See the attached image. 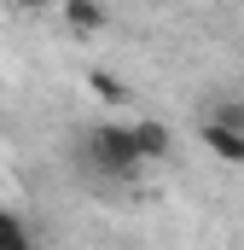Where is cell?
I'll list each match as a JSON object with an SVG mask.
<instances>
[{
  "label": "cell",
  "instance_id": "6da1fadb",
  "mask_svg": "<svg viewBox=\"0 0 244 250\" xmlns=\"http://www.w3.org/2000/svg\"><path fill=\"white\" fill-rule=\"evenodd\" d=\"M87 163L105 175V181H134L140 175V140H134V123H99L87 128Z\"/></svg>",
  "mask_w": 244,
  "mask_h": 250
},
{
  "label": "cell",
  "instance_id": "7a4b0ae2",
  "mask_svg": "<svg viewBox=\"0 0 244 250\" xmlns=\"http://www.w3.org/2000/svg\"><path fill=\"white\" fill-rule=\"evenodd\" d=\"M203 146H209V157H221V163H233V169L244 163V134H233V128L203 123Z\"/></svg>",
  "mask_w": 244,
  "mask_h": 250
},
{
  "label": "cell",
  "instance_id": "3957f363",
  "mask_svg": "<svg viewBox=\"0 0 244 250\" xmlns=\"http://www.w3.org/2000/svg\"><path fill=\"white\" fill-rule=\"evenodd\" d=\"M134 140H140V157H145V163L169 157V128H163V123H151V117H145V123H134Z\"/></svg>",
  "mask_w": 244,
  "mask_h": 250
},
{
  "label": "cell",
  "instance_id": "277c9868",
  "mask_svg": "<svg viewBox=\"0 0 244 250\" xmlns=\"http://www.w3.org/2000/svg\"><path fill=\"white\" fill-rule=\"evenodd\" d=\"M64 23H70L76 35H93V29H105V6H93V0H70V6H64Z\"/></svg>",
  "mask_w": 244,
  "mask_h": 250
},
{
  "label": "cell",
  "instance_id": "5b68a950",
  "mask_svg": "<svg viewBox=\"0 0 244 250\" xmlns=\"http://www.w3.org/2000/svg\"><path fill=\"white\" fill-rule=\"evenodd\" d=\"M0 250H29V233L12 209H0Z\"/></svg>",
  "mask_w": 244,
  "mask_h": 250
},
{
  "label": "cell",
  "instance_id": "8992f818",
  "mask_svg": "<svg viewBox=\"0 0 244 250\" xmlns=\"http://www.w3.org/2000/svg\"><path fill=\"white\" fill-rule=\"evenodd\" d=\"M209 123H215V128H233V134H244V99H221V105L209 111Z\"/></svg>",
  "mask_w": 244,
  "mask_h": 250
},
{
  "label": "cell",
  "instance_id": "52a82bcc",
  "mask_svg": "<svg viewBox=\"0 0 244 250\" xmlns=\"http://www.w3.org/2000/svg\"><path fill=\"white\" fill-rule=\"evenodd\" d=\"M93 87H99V99H105V105H122V99H128V87H122L117 76H105V70H93Z\"/></svg>",
  "mask_w": 244,
  "mask_h": 250
}]
</instances>
